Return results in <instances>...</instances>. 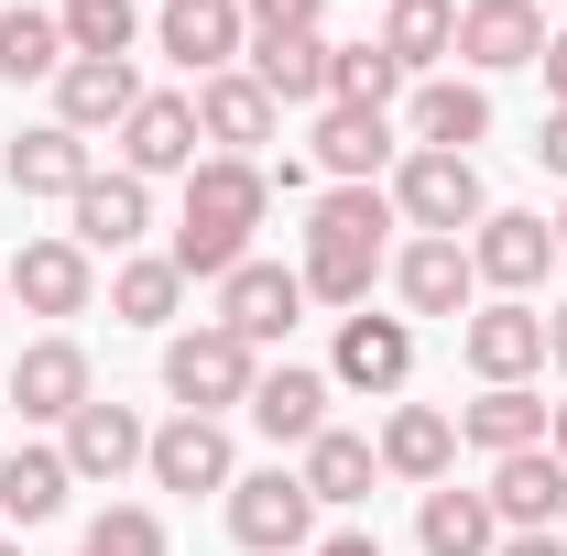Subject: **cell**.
I'll list each match as a JSON object with an SVG mask.
<instances>
[{"label": "cell", "instance_id": "13", "mask_svg": "<svg viewBox=\"0 0 567 556\" xmlns=\"http://www.w3.org/2000/svg\"><path fill=\"white\" fill-rule=\"evenodd\" d=\"M339 382L350 393H404L415 382V328L404 317H371V306L339 317Z\"/></svg>", "mask_w": 567, "mask_h": 556}, {"label": "cell", "instance_id": "41", "mask_svg": "<svg viewBox=\"0 0 567 556\" xmlns=\"http://www.w3.org/2000/svg\"><path fill=\"white\" fill-rule=\"evenodd\" d=\"M317 556H382V535H360V524H350V535H328Z\"/></svg>", "mask_w": 567, "mask_h": 556}, {"label": "cell", "instance_id": "3", "mask_svg": "<svg viewBox=\"0 0 567 556\" xmlns=\"http://www.w3.org/2000/svg\"><path fill=\"white\" fill-rule=\"evenodd\" d=\"M251 382H262V360L229 339V328H186V339H164V393L186 404V415H229V404H251Z\"/></svg>", "mask_w": 567, "mask_h": 556}, {"label": "cell", "instance_id": "28", "mask_svg": "<svg viewBox=\"0 0 567 556\" xmlns=\"http://www.w3.org/2000/svg\"><path fill=\"white\" fill-rule=\"evenodd\" d=\"M447 459H458V415H436V404H404V415L382 425V470L393 481H447Z\"/></svg>", "mask_w": 567, "mask_h": 556}, {"label": "cell", "instance_id": "25", "mask_svg": "<svg viewBox=\"0 0 567 556\" xmlns=\"http://www.w3.org/2000/svg\"><path fill=\"white\" fill-rule=\"evenodd\" d=\"M66 491H76L66 447H11V459H0V524H55Z\"/></svg>", "mask_w": 567, "mask_h": 556}, {"label": "cell", "instance_id": "47", "mask_svg": "<svg viewBox=\"0 0 567 556\" xmlns=\"http://www.w3.org/2000/svg\"><path fill=\"white\" fill-rule=\"evenodd\" d=\"M557 251H567V218H557Z\"/></svg>", "mask_w": 567, "mask_h": 556}, {"label": "cell", "instance_id": "18", "mask_svg": "<svg viewBox=\"0 0 567 556\" xmlns=\"http://www.w3.org/2000/svg\"><path fill=\"white\" fill-rule=\"evenodd\" d=\"M251 425L274 436V447H306V436H328V371H306V360H284L251 382Z\"/></svg>", "mask_w": 567, "mask_h": 556}, {"label": "cell", "instance_id": "20", "mask_svg": "<svg viewBox=\"0 0 567 556\" xmlns=\"http://www.w3.org/2000/svg\"><path fill=\"white\" fill-rule=\"evenodd\" d=\"M153 229V186L142 175H87L76 186V251H132Z\"/></svg>", "mask_w": 567, "mask_h": 556}, {"label": "cell", "instance_id": "29", "mask_svg": "<svg viewBox=\"0 0 567 556\" xmlns=\"http://www.w3.org/2000/svg\"><path fill=\"white\" fill-rule=\"evenodd\" d=\"M87 251H76V240H33V251H22V262H11V295H22V306H33V317H76V306H87Z\"/></svg>", "mask_w": 567, "mask_h": 556}, {"label": "cell", "instance_id": "11", "mask_svg": "<svg viewBox=\"0 0 567 556\" xmlns=\"http://www.w3.org/2000/svg\"><path fill=\"white\" fill-rule=\"evenodd\" d=\"M546 262H557V229H546L535 208H492V218H481V240H470V274L502 284V295L546 284Z\"/></svg>", "mask_w": 567, "mask_h": 556}, {"label": "cell", "instance_id": "39", "mask_svg": "<svg viewBox=\"0 0 567 556\" xmlns=\"http://www.w3.org/2000/svg\"><path fill=\"white\" fill-rule=\"evenodd\" d=\"M535 153H546V175H567V110H546V132H535Z\"/></svg>", "mask_w": 567, "mask_h": 556}, {"label": "cell", "instance_id": "38", "mask_svg": "<svg viewBox=\"0 0 567 556\" xmlns=\"http://www.w3.org/2000/svg\"><path fill=\"white\" fill-rule=\"evenodd\" d=\"M317 11H328V0H240L251 33H317Z\"/></svg>", "mask_w": 567, "mask_h": 556}, {"label": "cell", "instance_id": "9", "mask_svg": "<svg viewBox=\"0 0 567 556\" xmlns=\"http://www.w3.org/2000/svg\"><path fill=\"white\" fill-rule=\"evenodd\" d=\"M458 349H470L481 382H524V371H546V317H535L524 295H502V306H481V317L458 328Z\"/></svg>", "mask_w": 567, "mask_h": 556}, {"label": "cell", "instance_id": "43", "mask_svg": "<svg viewBox=\"0 0 567 556\" xmlns=\"http://www.w3.org/2000/svg\"><path fill=\"white\" fill-rule=\"evenodd\" d=\"M502 556H567V546H557V535H513Z\"/></svg>", "mask_w": 567, "mask_h": 556}, {"label": "cell", "instance_id": "10", "mask_svg": "<svg viewBox=\"0 0 567 556\" xmlns=\"http://www.w3.org/2000/svg\"><path fill=\"white\" fill-rule=\"evenodd\" d=\"M132 110H142L132 55H66V76H55V121L66 132H121Z\"/></svg>", "mask_w": 567, "mask_h": 556}, {"label": "cell", "instance_id": "5", "mask_svg": "<svg viewBox=\"0 0 567 556\" xmlns=\"http://www.w3.org/2000/svg\"><path fill=\"white\" fill-rule=\"evenodd\" d=\"M295 317H306V274H284V262H240V274L218 284V328L240 349H274Z\"/></svg>", "mask_w": 567, "mask_h": 556}, {"label": "cell", "instance_id": "40", "mask_svg": "<svg viewBox=\"0 0 567 556\" xmlns=\"http://www.w3.org/2000/svg\"><path fill=\"white\" fill-rule=\"evenodd\" d=\"M535 66H546V99L567 110V33H546V55H535Z\"/></svg>", "mask_w": 567, "mask_h": 556}, {"label": "cell", "instance_id": "15", "mask_svg": "<svg viewBox=\"0 0 567 556\" xmlns=\"http://www.w3.org/2000/svg\"><path fill=\"white\" fill-rule=\"evenodd\" d=\"M197 142H218L229 164H251V153L274 142V99H262V76H251V66H229V76L197 87Z\"/></svg>", "mask_w": 567, "mask_h": 556}, {"label": "cell", "instance_id": "27", "mask_svg": "<svg viewBox=\"0 0 567 556\" xmlns=\"http://www.w3.org/2000/svg\"><path fill=\"white\" fill-rule=\"evenodd\" d=\"M328 33H251V76H262V99H328Z\"/></svg>", "mask_w": 567, "mask_h": 556}, {"label": "cell", "instance_id": "34", "mask_svg": "<svg viewBox=\"0 0 567 556\" xmlns=\"http://www.w3.org/2000/svg\"><path fill=\"white\" fill-rule=\"evenodd\" d=\"M0 76H66V22L55 11H0Z\"/></svg>", "mask_w": 567, "mask_h": 556}, {"label": "cell", "instance_id": "4", "mask_svg": "<svg viewBox=\"0 0 567 556\" xmlns=\"http://www.w3.org/2000/svg\"><path fill=\"white\" fill-rule=\"evenodd\" d=\"M306 524H317V491L295 481V470H251V481H229V535L251 556H295L306 546Z\"/></svg>", "mask_w": 567, "mask_h": 556}, {"label": "cell", "instance_id": "22", "mask_svg": "<svg viewBox=\"0 0 567 556\" xmlns=\"http://www.w3.org/2000/svg\"><path fill=\"white\" fill-rule=\"evenodd\" d=\"M87 175H99V164H87V132H66V121H44V132L11 142V186H22V197H66L76 208Z\"/></svg>", "mask_w": 567, "mask_h": 556}, {"label": "cell", "instance_id": "1", "mask_svg": "<svg viewBox=\"0 0 567 556\" xmlns=\"http://www.w3.org/2000/svg\"><path fill=\"white\" fill-rule=\"evenodd\" d=\"M262 208H274V175L262 164H229V153H208L197 175H186V218H175V274L197 284H229L240 262H251V229H262Z\"/></svg>", "mask_w": 567, "mask_h": 556}, {"label": "cell", "instance_id": "7", "mask_svg": "<svg viewBox=\"0 0 567 556\" xmlns=\"http://www.w3.org/2000/svg\"><path fill=\"white\" fill-rule=\"evenodd\" d=\"M492 513L513 524V535H557V524H567V459H557V447H513V459H492Z\"/></svg>", "mask_w": 567, "mask_h": 556}, {"label": "cell", "instance_id": "33", "mask_svg": "<svg viewBox=\"0 0 567 556\" xmlns=\"http://www.w3.org/2000/svg\"><path fill=\"white\" fill-rule=\"evenodd\" d=\"M110 306H121V317H132V328H164V317H175V306H186V274H175V262H164V251H132V262H121V274H110Z\"/></svg>", "mask_w": 567, "mask_h": 556}, {"label": "cell", "instance_id": "24", "mask_svg": "<svg viewBox=\"0 0 567 556\" xmlns=\"http://www.w3.org/2000/svg\"><path fill=\"white\" fill-rule=\"evenodd\" d=\"M546 415L557 404H535L524 382H481V404H458V436L492 447V459H513V447H546Z\"/></svg>", "mask_w": 567, "mask_h": 556}, {"label": "cell", "instance_id": "44", "mask_svg": "<svg viewBox=\"0 0 567 556\" xmlns=\"http://www.w3.org/2000/svg\"><path fill=\"white\" fill-rule=\"evenodd\" d=\"M546 436H557V459H567V404H557V415H546Z\"/></svg>", "mask_w": 567, "mask_h": 556}, {"label": "cell", "instance_id": "42", "mask_svg": "<svg viewBox=\"0 0 567 556\" xmlns=\"http://www.w3.org/2000/svg\"><path fill=\"white\" fill-rule=\"evenodd\" d=\"M546 360L567 371V306H546Z\"/></svg>", "mask_w": 567, "mask_h": 556}, {"label": "cell", "instance_id": "19", "mask_svg": "<svg viewBox=\"0 0 567 556\" xmlns=\"http://www.w3.org/2000/svg\"><path fill=\"white\" fill-rule=\"evenodd\" d=\"M492 132V87L481 76H425L415 87V153H470Z\"/></svg>", "mask_w": 567, "mask_h": 556}, {"label": "cell", "instance_id": "36", "mask_svg": "<svg viewBox=\"0 0 567 556\" xmlns=\"http://www.w3.org/2000/svg\"><path fill=\"white\" fill-rule=\"evenodd\" d=\"M55 22H66V55H132V33H142L132 0H66Z\"/></svg>", "mask_w": 567, "mask_h": 556}, {"label": "cell", "instance_id": "35", "mask_svg": "<svg viewBox=\"0 0 567 556\" xmlns=\"http://www.w3.org/2000/svg\"><path fill=\"white\" fill-rule=\"evenodd\" d=\"M393 87H404V66H393L382 44H339V55H328V99H339V110H393Z\"/></svg>", "mask_w": 567, "mask_h": 556}, {"label": "cell", "instance_id": "21", "mask_svg": "<svg viewBox=\"0 0 567 556\" xmlns=\"http://www.w3.org/2000/svg\"><path fill=\"white\" fill-rule=\"evenodd\" d=\"M393 284H404V306L415 317H470V240H404V262H393Z\"/></svg>", "mask_w": 567, "mask_h": 556}, {"label": "cell", "instance_id": "30", "mask_svg": "<svg viewBox=\"0 0 567 556\" xmlns=\"http://www.w3.org/2000/svg\"><path fill=\"white\" fill-rule=\"evenodd\" d=\"M295 481L317 491V502H371L382 447H371V436H350V425H328V436H306V470H295Z\"/></svg>", "mask_w": 567, "mask_h": 556}, {"label": "cell", "instance_id": "45", "mask_svg": "<svg viewBox=\"0 0 567 556\" xmlns=\"http://www.w3.org/2000/svg\"><path fill=\"white\" fill-rule=\"evenodd\" d=\"M0 295H11V262H0Z\"/></svg>", "mask_w": 567, "mask_h": 556}, {"label": "cell", "instance_id": "2", "mask_svg": "<svg viewBox=\"0 0 567 556\" xmlns=\"http://www.w3.org/2000/svg\"><path fill=\"white\" fill-rule=\"evenodd\" d=\"M393 218H404V229H425V240L481 229V218H492L481 164H470V153H404V164H393Z\"/></svg>", "mask_w": 567, "mask_h": 556}, {"label": "cell", "instance_id": "26", "mask_svg": "<svg viewBox=\"0 0 567 556\" xmlns=\"http://www.w3.org/2000/svg\"><path fill=\"white\" fill-rule=\"evenodd\" d=\"M415 546H425V556H492V546H502V513H492V491H425V513H415Z\"/></svg>", "mask_w": 567, "mask_h": 556}, {"label": "cell", "instance_id": "31", "mask_svg": "<svg viewBox=\"0 0 567 556\" xmlns=\"http://www.w3.org/2000/svg\"><path fill=\"white\" fill-rule=\"evenodd\" d=\"M382 55L415 76L436 55H458V0H382Z\"/></svg>", "mask_w": 567, "mask_h": 556}, {"label": "cell", "instance_id": "32", "mask_svg": "<svg viewBox=\"0 0 567 556\" xmlns=\"http://www.w3.org/2000/svg\"><path fill=\"white\" fill-rule=\"evenodd\" d=\"M382 229H393V197L382 186H328L317 218H306V240H339V251H382Z\"/></svg>", "mask_w": 567, "mask_h": 556}, {"label": "cell", "instance_id": "16", "mask_svg": "<svg viewBox=\"0 0 567 556\" xmlns=\"http://www.w3.org/2000/svg\"><path fill=\"white\" fill-rule=\"evenodd\" d=\"M142 447H153V425H142L132 404H99V393H87L66 415V470L76 481H121V470H142Z\"/></svg>", "mask_w": 567, "mask_h": 556}, {"label": "cell", "instance_id": "37", "mask_svg": "<svg viewBox=\"0 0 567 556\" xmlns=\"http://www.w3.org/2000/svg\"><path fill=\"white\" fill-rule=\"evenodd\" d=\"M76 556H164V513H153V502H110Z\"/></svg>", "mask_w": 567, "mask_h": 556}, {"label": "cell", "instance_id": "23", "mask_svg": "<svg viewBox=\"0 0 567 556\" xmlns=\"http://www.w3.org/2000/svg\"><path fill=\"white\" fill-rule=\"evenodd\" d=\"M317 164H328L339 186H371V175L393 164V121H382V110H339V99H328V110H317Z\"/></svg>", "mask_w": 567, "mask_h": 556}, {"label": "cell", "instance_id": "46", "mask_svg": "<svg viewBox=\"0 0 567 556\" xmlns=\"http://www.w3.org/2000/svg\"><path fill=\"white\" fill-rule=\"evenodd\" d=\"M0 556H22V546H11V535H0Z\"/></svg>", "mask_w": 567, "mask_h": 556}, {"label": "cell", "instance_id": "12", "mask_svg": "<svg viewBox=\"0 0 567 556\" xmlns=\"http://www.w3.org/2000/svg\"><path fill=\"white\" fill-rule=\"evenodd\" d=\"M121 175H197V99H142L121 121Z\"/></svg>", "mask_w": 567, "mask_h": 556}, {"label": "cell", "instance_id": "17", "mask_svg": "<svg viewBox=\"0 0 567 556\" xmlns=\"http://www.w3.org/2000/svg\"><path fill=\"white\" fill-rule=\"evenodd\" d=\"M458 55H470L481 76L535 66V55H546V22H535V0H458Z\"/></svg>", "mask_w": 567, "mask_h": 556}, {"label": "cell", "instance_id": "6", "mask_svg": "<svg viewBox=\"0 0 567 556\" xmlns=\"http://www.w3.org/2000/svg\"><path fill=\"white\" fill-rule=\"evenodd\" d=\"M142 470H153V491H229V481H240V470H229V425H218V415H175V425H153Z\"/></svg>", "mask_w": 567, "mask_h": 556}, {"label": "cell", "instance_id": "8", "mask_svg": "<svg viewBox=\"0 0 567 556\" xmlns=\"http://www.w3.org/2000/svg\"><path fill=\"white\" fill-rule=\"evenodd\" d=\"M240 33H251V22H240V0H164V22H153V44L197 76V87H208V76H229Z\"/></svg>", "mask_w": 567, "mask_h": 556}, {"label": "cell", "instance_id": "14", "mask_svg": "<svg viewBox=\"0 0 567 556\" xmlns=\"http://www.w3.org/2000/svg\"><path fill=\"white\" fill-rule=\"evenodd\" d=\"M87 393H99V382H87V349L76 339H33L22 360H11V404H22L33 425H66Z\"/></svg>", "mask_w": 567, "mask_h": 556}]
</instances>
